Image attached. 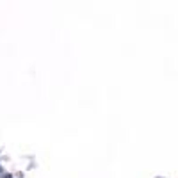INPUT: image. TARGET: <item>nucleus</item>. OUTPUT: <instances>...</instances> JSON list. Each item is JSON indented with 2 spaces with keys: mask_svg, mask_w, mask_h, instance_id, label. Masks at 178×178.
Here are the masks:
<instances>
[]
</instances>
